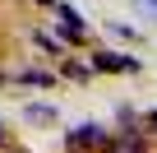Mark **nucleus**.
<instances>
[{
  "label": "nucleus",
  "mask_w": 157,
  "mask_h": 153,
  "mask_svg": "<svg viewBox=\"0 0 157 153\" xmlns=\"http://www.w3.org/2000/svg\"><path fill=\"white\" fill-rule=\"evenodd\" d=\"M152 144H148V135H139V130H116L111 139H106V153H148Z\"/></svg>",
  "instance_id": "obj_1"
},
{
  "label": "nucleus",
  "mask_w": 157,
  "mask_h": 153,
  "mask_svg": "<svg viewBox=\"0 0 157 153\" xmlns=\"http://www.w3.org/2000/svg\"><path fill=\"white\" fill-rule=\"evenodd\" d=\"M56 14H60V37L65 42H83L88 37V23H83V14H78L74 5H60Z\"/></svg>",
  "instance_id": "obj_2"
},
{
  "label": "nucleus",
  "mask_w": 157,
  "mask_h": 153,
  "mask_svg": "<svg viewBox=\"0 0 157 153\" xmlns=\"http://www.w3.org/2000/svg\"><path fill=\"white\" fill-rule=\"evenodd\" d=\"M111 135L102 130V125H93V121H83V125H74L69 135H65V144L69 148H93V144H106Z\"/></svg>",
  "instance_id": "obj_3"
},
{
  "label": "nucleus",
  "mask_w": 157,
  "mask_h": 153,
  "mask_svg": "<svg viewBox=\"0 0 157 153\" xmlns=\"http://www.w3.org/2000/svg\"><path fill=\"white\" fill-rule=\"evenodd\" d=\"M93 70H120V74H134L139 60L125 56V51H97V56H93Z\"/></svg>",
  "instance_id": "obj_4"
},
{
  "label": "nucleus",
  "mask_w": 157,
  "mask_h": 153,
  "mask_svg": "<svg viewBox=\"0 0 157 153\" xmlns=\"http://www.w3.org/2000/svg\"><path fill=\"white\" fill-rule=\"evenodd\" d=\"M19 84H28V88H51V84H56V74H51V70H23V74H19Z\"/></svg>",
  "instance_id": "obj_5"
},
{
  "label": "nucleus",
  "mask_w": 157,
  "mask_h": 153,
  "mask_svg": "<svg viewBox=\"0 0 157 153\" xmlns=\"http://www.w3.org/2000/svg\"><path fill=\"white\" fill-rule=\"evenodd\" d=\"M23 116H28L33 125H37V121H56V107H51V102H28Z\"/></svg>",
  "instance_id": "obj_6"
},
{
  "label": "nucleus",
  "mask_w": 157,
  "mask_h": 153,
  "mask_svg": "<svg viewBox=\"0 0 157 153\" xmlns=\"http://www.w3.org/2000/svg\"><path fill=\"white\" fill-rule=\"evenodd\" d=\"M65 74H69V79H88V74H93V65H78V60H69V65H65Z\"/></svg>",
  "instance_id": "obj_7"
},
{
  "label": "nucleus",
  "mask_w": 157,
  "mask_h": 153,
  "mask_svg": "<svg viewBox=\"0 0 157 153\" xmlns=\"http://www.w3.org/2000/svg\"><path fill=\"white\" fill-rule=\"evenodd\" d=\"M37 46H42V51H60V42H56V37H46V33H37Z\"/></svg>",
  "instance_id": "obj_8"
},
{
  "label": "nucleus",
  "mask_w": 157,
  "mask_h": 153,
  "mask_svg": "<svg viewBox=\"0 0 157 153\" xmlns=\"http://www.w3.org/2000/svg\"><path fill=\"white\" fill-rule=\"evenodd\" d=\"M143 5H148V10H152V14H157V0H143Z\"/></svg>",
  "instance_id": "obj_9"
},
{
  "label": "nucleus",
  "mask_w": 157,
  "mask_h": 153,
  "mask_svg": "<svg viewBox=\"0 0 157 153\" xmlns=\"http://www.w3.org/2000/svg\"><path fill=\"white\" fill-rule=\"evenodd\" d=\"M42 5H51V0H42Z\"/></svg>",
  "instance_id": "obj_10"
}]
</instances>
